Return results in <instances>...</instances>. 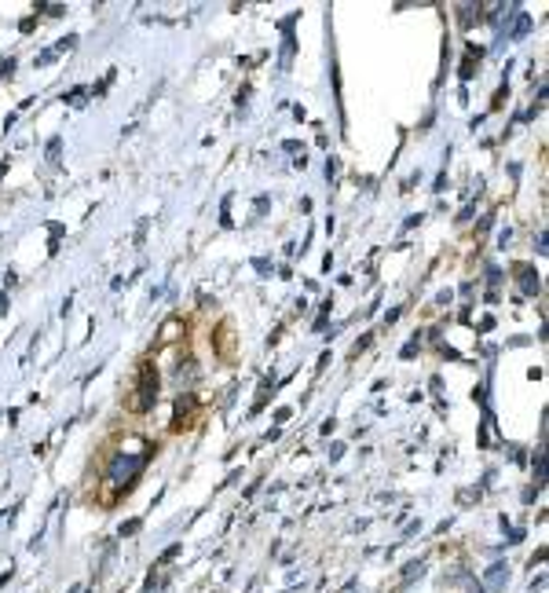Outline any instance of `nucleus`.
Segmentation results:
<instances>
[{
  "label": "nucleus",
  "instance_id": "3",
  "mask_svg": "<svg viewBox=\"0 0 549 593\" xmlns=\"http://www.w3.org/2000/svg\"><path fill=\"white\" fill-rule=\"evenodd\" d=\"M132 531H140V520H128L125 528H121V535H132Z\"/></svg>",
  "mask_w": 549,
  "mask_h": 593
},
{
  "label": "nucleus",
  "instance_id": "1",
  "mask_svg": "<svg viewBox=\"0 0 549 593\" xmlns=\"http://www.w3.org/2000/svg\"><path fill=\"white\" fill-rule=\"evenodd\" d=\"M154 399H157V370H154V362H143L140 377H135V396L128 399V406L135 414H143V410L154 406Z\"/></svg>",
  "mask_w": 549,
  "mask_h": 593
},
{
  "label": "nucleus",
  "instance_id": "2",
  "mask_svg": "<svg viewBox=\"0 0 549 593\" xmlns=\"http://www.w3.org/2000/svg\"><path fill=\"white\" fill-rule=\"evenodd\" d=\"M176 326H179L176 318H172V323H165V330H162V340H172V337H176Z\"/></svg>",
  "mask_w": 549,
  "mask_h": 593
}]
</instances>
